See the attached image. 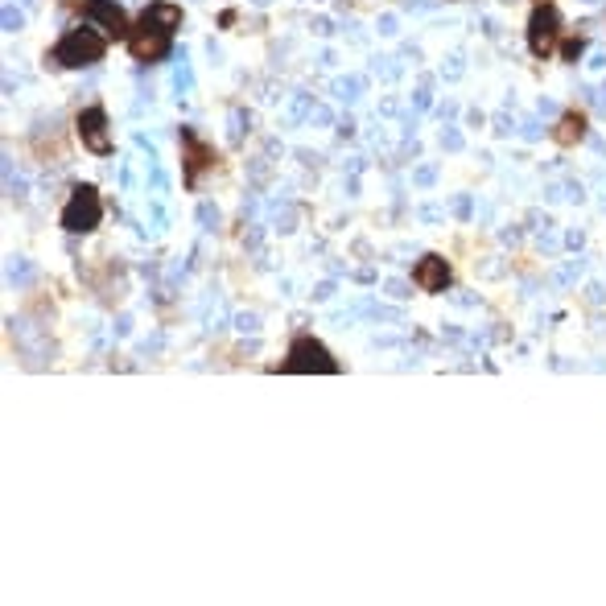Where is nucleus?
Returning a JSON list of instances; mask_svg holds the SVG:
<instances>
[{"mask_svg": "<svg viewBox=\"0 0 606 606\" xmlns=\"http://www.w3.org/2000/svg\"><path fill=\"white\" fill-rule=\"evenodd\" d=\"M103 50H107V41H103L95 29H70L62 41L54 46L50 58H54L58 66H91V62L103 58Z\"/></svg>", "mask_w": 606, "mask_h": 606, "instance_id": "f257e3e1", "label": "nucleus"}, {"mask_svg": "<svg viewBox=\"0 0 606 606\" xmlns=\"http://www.w3.org/2000/svg\"><path fill=\"white\" fill-rule=\"evenodd\" d=\"M99 215H103V202H99V194L91 190V186H79V190L70 194L66 211H62V227L70 231V235H83V231H95Z\"/></svg>", "mask_w": 606, "mask_h": 606, "instance_id": "f03ea898", "label": "nucleus"}, {"mask_svg": "<svg viewBox=\"0 0 606 606\" xmlns=\"http://www.w3.org/2000/svg\"><path fill=\"white\" fill-rule=\"evenodd\" d=\"M128 50L136 62H157L169 54V29H161L153 21H140L136 29L128 33Z\"/></svg>", "mask_w": 606, "mask_h": 606, "instance_id": "7ed1b4c3", "label": "nucleus"}, {"mask_svg": "<svg viewBox=\"0 0 606 606\" xmlns=\"http://www.w3.org/2000/svg\"><path fill=\"white\" fill-rule=\"evenodd\" d=\"M285 371H338V363L330 359V351H326L322 343H314V338H297V343L289 347Z\"/></svg>", "mask_w": 606, "mask_h": 606, "instance_id": "20e7f679", "label": "nucleus"}, {"mask_svg": "<svg viewBox=\"0 0 606 606\" xmlns=\"http://www.w3.org/2000/svg\"><path fill=\"white\" fill-rule=\"evenodd\" d=\"M557 29H561L557 8H553V4H541V8L532 13V21H528V46H532V54H536V58H544V54L553 50Z\"/></svg>", "mask_w": 606, "mask_h": 606, "instance_id": "39448f33", "label": "nucleus"}, {"mask_svg": "<svg viewBox=\"0 0 606 606\" xmlns=\"http://www.w3.org/2000/svg\"><path fill=\"white\" fill-rule=\"evenodd\" d=\"M79 136H83V145H87L95 157H107V153H112L107 112H103V107H83V112H79Z\"/></svg>", "mask_w": 606, "mask_h": 606, "instance_id": "423d86ee", "label": "nucleus"}, {"mask_svg": "<svg viewBox=\"0 0 606 606\" xmlns=\"http://www.w3.org/2000/svg\"><path fill=\"white\" fill-rule=\"evenodd\" d=\"M83 17H91V21H99L103 29L112 33V37H124L128 29V17L120 4H112V0H83Z\"/></svg>", "mask_w": 606, "mask_h": 606, "instance_id": "0eeeda50", "label": "nucleus"}, {"mask_svg": "<svg viewBox=\"0 0 606 606\" xmlns=\"http://www.w3.org/2000/svg\"><path fill=\"white\" fill-rule=\"evenodd\" d=\"M413 281L425 289V293H442V289L449 285V264L442 260V256H425V260L413 268Z\"/></svg>", "mask_w": 606, "mask_h": 606, "instance_id": "6e6552de", "label": "nucleus"}, {"mask_svg": "<svg viewBox=\"0 0 606 606\" xmlns=\"http://www.w3.org/2000/svg\"><path fill=\"white\" fill-rule=\"evenodd\" d=\"M182 145H186V182L194 186V178H198V169L202 165H215V153L194 136L190 128H182Z\"/></svg>", "mask_w": 606, "mask_h": 606, "instance_id": "1a4fd4ad", "label": "nucleus"}, {"mask_svg": "<svg viewBox=\"0 0 606 606\" xmlns=\"http://www.w3.org/2000/svg\"><path fill=\"white\" fill-rule=\"evenodd\" d=\"M145 21H153V25H161V29L173 33L178 25H182V8H178V4H149Z\"/></svg>", "mask_w": 606, "mask_h": 606, "instance_id": "9d476101", "label": "nucleus"}, {"mask_svg": "<svg viewBox=\"0 0 606 606\" xmlns=\"http://www.w3.org/2000/svg\"><path fill=\"white\" fill-rule=\"evenodd\" d=\"M557 145H574V140H581L586 136V120L577 116V112H569V116H561V124H557Z\"/></svg>", "mask_w": 606, "mask_h": 606, "instance_id": "9b49d317", "label": "nucleus"}, {"mask_svg": "<svg viewBox=\"0 0 606 606\" xmlns=\"http://www.w3.org/2000/svg\"><path fill=\"white\" fill-rule=\"evenodd\" d=\"M581 272H586V260H581V256H577V260H569V264H565V268H561V272H557V285H569V281H577V277H581Z\"/></svg>", "mask_w": 606, "mask_h": 606, "instance_id": "f8f14e48", "label": "nucleus"}, {"mask_svg": "<svg viewBox=\"0 0 606 606\" xmlns=\"http://www.w3.org/2000/svg\"><path fill=\"white\" fill-rule=\"evenodd\" d=\"M581 50H586V41H581V37H574V41H565V46H561L565 62H577V58H581Z\"/></svg>", "mask_w": 606, "mask_h": 606, "instance_id": "ddd939ff", "label": "nucleus"}, {"mask_svg": "<svg viewBox=\"0 0 606 606\" xmlns=\"http://www.w3.org/2000/svg\"><path fill=\"white\" fill-rule=\"evenodd\" d=\"M586 297H590V301L598 305V301H602V297H606V289H602V285H590V289H586Z\"/></svg>", "mask_w": 606, "mask_h": 606, "instance_id": "4468645a", "label": "nucleus"}, {"mask_svg": "<svg viewBox=\"0 0 606 606\" xmlns=\"http://www.w3.org/2000/svg\"><path fill=\"white\" fill-rule=\"evenodd\" d=\"M454 211H458V215L466 219V215H470V198H458V202H454Z\"/></svg>", "mask_w": 606, "mask_h": 606, "instance_id": "2eb2a0df", "label": "nucleus"}, {"mask_svg": "<svg viewBox=\"0 0 606 606\" xmlns=\"http://www.w3.org/2000/svg\"><path fill=\"white\" fill-rule=\"evenodd\" d=\"M581 239H586L581 231H569V235H565V244H569V248H581Z\"/></svg>", "mask_w": 606, "mask_h": 606, "instance_id": "dca6fc26", "label": "nucleus"}]
</instances>
